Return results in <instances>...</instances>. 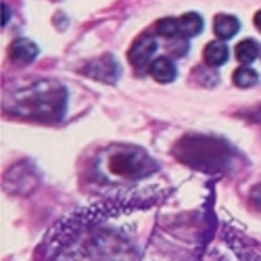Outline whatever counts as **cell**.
Returning <instances> with one entry per match:
<instances>
[{"label":"cell","mask_w":261,"mask_h":261,"mask_svg":"<svg viewBox=\"0 0 261 261\" xmlns=\"http://www.w3.org/2000/svg\"><path fill=\"white\" fill-rule=\"evenodd\" d=\"M38 53H40V48L28 38H17L9 46V57L15 65H30L38 57Z\"/></svg>","instance_id":"cell-6"},{"label":"cell","mask_w":261,"mask_h":261,"mask_svg":"<svg viewBox=\"0 0 261 261\" xmlns=\"http://www.w3.org/2000/svg\"><path fill=\"white\" fill-rule=\"evenodd\" d=\"M178 23H180V36L184 38H194V36H199L205 28V21L199 13H186L178 19Z\"/></svg>","instance_id":"cell-10"},{"label":"cell","mask_w":261,"mask_h":261,"mask_svg":"<svg viewBox=\"0 0 261 261\" xmlns=\"http://www.w3.org/2000/svg\"><path fill=\"white\" fill-rule=\"evenodd\" d=\"M157 34L163 36V38H173V36H178V34H180V23H178V19H173V17L159 19V23H157Z\"/></svg>","instance_id":"cell-13"},{"label":"cell","mask_w":261,"mask_h":261,"mask_svg":"<svg viewBox=\"0 0 261 261\" xmlns=\"http://www.w3.org/2000/svg\"><path fill=\"white\" fill-rule=\"evenodd\" d=\"M157 48H159L157 38L144 34V36H140V38L134 42L132 48H129V53H127V61L132 63V67L138 69V71L148 69V67H150V63L155 61V53H157Z\"/></svg>","instance_id":"cell-5"},{"label":"cell","mask_w":261,"mask_h":261,"mask_svg":"<svg viewBox=\"0 0 261 261\" xmlns=\"http://www.w3.org/2000/svg\"><path fill=\"white\" fill-rule=\"evenodd\" d=\"M82 73L92 77V80L105 82V84H115L121 75V65L117 63V59L113 55H105L100 59L86 63L82 67Z\"/></svg>","instance_id":"cell-4"},{"label":"cell","mask_w":261,"mask_h":261,"mask_svg":"<svg viewBox=\"0 0 261 261\" xmlns=\"http://www.w3.org/2000/svg\"><path fill=\"white\" fill-rule=\"evenodd\" d=\"M232 82L238 86V88H253V86L259 82V73L251 67H241V69L234 71Z\"/></svg>","instance_id":"cell-12"},{"label":"cell","mask_w":261,"mask_h":261,"mask_svg":"<svg viewBox=\"0 0 261 261\" xmlns=\"http://www.w3.org/2000/svg\"><path fill=\"white\" fill-rule=\"evenodd\" d=\"M100 163L113 178H144L157 169V163L138 146H111L102 153Z\"/></svg>","instance_id":"cell-3"},{"label":"cell","mask_w":261,"mask_h":261,"mask_svg":"<svg viewBox=\"0 0 261 261\" xmlns=\"http://www.w3.org/2000/svg\"><path fill=\"white\" fill-rule=\"evenodd\" d=\"M228 57H230V50L222 40L209 42V44L205 46V63L211 65V67H220V65H224L228 61Z\"/></svg>","instance_id":"cell-9"},{"label":"cell","mask_w":261,"mask_h":261,"mask_svg":"<svg viewBox=\"0 0 261 261\" xmlns=\"http://www.w3.org/2000/svg\"><path fill=\"white\" fill-rule=\"evenodd\" d=\"M241 30V21L234 15H217L213 21V32L220 40H230Z\"/></svg>","instance_id":"cell-8"},{"label":"cell","mask_w":261,"mask_h":261,"mask_svg":"<svg viewBox=\"0 0 261 261\" xmlns=\"http://www.w3.org/2000/svg\"><path fill=\"white\" fill-rule=\"evenodd\" d=\"M150 75H153L157 82L161 84H169L178 77V69H176V65H173L171 59L167 57H157L153 63H150V67H148Z\"/></svg>","instance_id":"cell-7"},{"label":"cell","mask_w":261,"mask_h":261,"mask_svg":"<svg viewBox=\"0 0 261 261\" xmlns=\"http://www.w3.org/2000/svg\"><path fill=\"white\" fill-rule=\"evenodd\" d=\"M259 53H261V48H259V42H255L253 38L243 40L241 44L236 46V59L241 61V63H245V65L253 63V61L259 57Z\"/></svg>","instance_id":"cell-11"},{"label":"cell","mask_w":261,"mask_h":261,"mask_svg":"<svg viewBox=\"0 0 261 261\" xmlns=\"http://www.w3.org/2000/svg\"><path fill=\"white\" fill-rule=\"evenodd\" d=\"M3 9H5V19H3V25H9V21H11V9H9V3H3Z\"/></svg>","instance_id":"cell-14"},{"label":"cell","mask_w":261,"mask_h":261,"mask_svg":"<svg viewBox=\"0 0 261 261\" xmlns=\"http://www.w3.org/2000/svg\"><path fill=\"white\" fill-rule=\"evenodd\" d=\"M253 201L257 203V207L261 209V186L259 188H255V192H253Z\"/></svg>","instance_id":"cell-15"},{"label":"cell","mask_w":261,"mask_h":261,"mask_svg":"<svg viewBox=\"0 0 261 261\" xmlns=\"http://www.w3.org/2000/svg\"><path fill=\"white\" fill-rule=\"evenodd\" d=\"M173 155L192 167L217 171V169H228L232 161V148L222 138L190 134L173 146Z\"/></svg>","instance_id":"cell-2"},{"label":"cell","mask_w":261,"mask_h":261,"mask_svg":"<svg viewBox=\"0 0 261 261\" xmlns=\"http://www.w3.org/2000/svg\"><path fill=\"white\" fill-rule=\"evenodd\" d=\"M7 111L36 121H61L67 111V90L55 80L36 82L13 94Z\"/></svg>","instance_id":"cell-1"},{"label":"cell","mask_w":261,"mask_h":261,"mask_svg":"<svg viewBox=\"0 0 261 261\" xmlns=\"http://www.w3.org/2000/svg\"><path fill=\"white\" fill-rule=\"evenodd\" d=\"M255 28H257V30L261 32V11H259V13L255 15Z\"/></svg>","instance_id":"cell-16"}]
</instances>
